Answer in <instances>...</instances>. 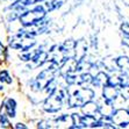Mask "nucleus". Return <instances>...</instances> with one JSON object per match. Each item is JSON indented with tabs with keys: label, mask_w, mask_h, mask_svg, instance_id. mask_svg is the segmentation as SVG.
Segmentation results:
<instances>
[{
	"label": "nucleus",
	"mask_w": 129,
	"mask_h": 129,
	"mask_svg": "<svg viewBox=\"0 0 129 129\" xmlns=\"http://www.w3.org/2000/svg\"><path fill=\"white\" fill-rule=\"evenodd\" d=\"M111 120L120 128H126L129 124V111L123 108H115L111 115Z\"/></svg>",
	"instance_id": "obj_7"
},
{
	"label": "nucleus",
	"mask_w": 129,
	"mask_h": 129,
	"mask_svg": "<svg viewBox=\"0 0 129 129\" xmlns=\"http://www.w3.org/2000/svg\"><path fill=\"white\" fill-rule=\"evenodd\" d=\"M108 80H109V77L106 72H98L94 77H92V81L91 84L95 87H102L105 86L106 84H108Z\"/></svg>",
	"instance_id": "obj_13"
},
{
	"label": "nucleus",
	"mask_w": 129,
	"mask_h": 129,
	"mask_svg": "<svg viewBox=\"0 0 129 129\" xmlns=\"http://www.w3.org/2000/svg\"><path fill=\"white\" fill-rule=\"evenodd\" d=\"M7 57V50L6 47L3 44V42L0 41V62H4Z\"/></svg>",
	"instance_id": "obj_20"
},
{
	"label": "nucleus",
	"mask_w": 129,
	"mask_h": 129,
	"mask_svg": "<svg viewBox=\"0 0 129 129\" xmlns=\"http://www.w3.org/2000/svg\"><path fill=\"white\" fill-rule=\"evenodd\" d=\"M122 44L129 48V36H124V39L122 40Z\"/></svg>",
	"instance_id": "obj_25"
},
{
	"label": "nucleus",
	"mask_w": 129,
	"mask_h": 129,
	"mask_svg": "<svg viewBox=\"0 0 129 129\" xmlns=\"http://www.w3.org/2000/svg\"><path fill=\"white\" fill-rule=\"evenodd\" d=\"M68 96V92L65 90H56L49 93V96L45 99L43 104V108L48 113H57L62 108L63 101Z\"/></svg>",
	"instance_id": "obj_5"
},
{
	"label": "nucleus",
	"mask_w": 129,
	"mask_h": 129,
	"mask_svg": "<svg viewBox=\"0 0 129 129\" xmlns=\"http://www.w3.org/2000/svg\"><path fill=\"white\" fill-rule=\"evenodd\" d=\"M14 128H16V129H27L28 127L22 122H18V123H15L14 124Z\"/></svg>",
	"instance_id": "obj_24"
},
{
	"label": "nucleus",
	"mask_w": 129,
	"mask_h": 129,
	"mask_svg": "<svg viewBox=\"0 0 129 129\" xmlns=\"http://www.w3.org/2000/svg\"><path fill=\"white\" fill-rule=\"evenodd\" d=\"M120 30L124 36H129V23L128 22H123V23L121 24Z\"/></svg>",
	"instance_id": "obj_21"
},
{
	"label": "nucleus",
	"mask_w": 129,
	"mask_h": 129,
	"mask_svg": "<svg viewBox=\"0 0 129 129\" xmlns=\"http://www.w3.org/2000/svg\"><path fill=\"white\" fill-rule=\"evenodd\" d=\"M37 128H51L49 121H41L37 123Z\"/></svg>",
	"instance_id": "obj_23"
},
{
	"label": "nucleus",
	"mask_w": 129,
	"mask_h": 129,
	"mask_svg": "<svg viewBox=\"0 0 129 129\" xmlns=\"http://www.w3.org/2000/svg\"><path fill=\"white\" fill-rule=\"evenodd\" d=\"M0 91H4V84L0 83Z\"/></svg>",
	"instance_id": "obj_26"
},
{
	"label": "nucleus",
	"mask_w": 129,
	"mask_h": 129,
	"mask_svg": "<svg viewBox=\"0 0 129 129\" xmlns=\"http://www.w3.org/2000/svg\"><path fill=\"white\" fill-rule=\"evenodd\" d=\"M0 83L1 84H7V85H11L13 83V77L11 76L8 70L6 69L0 70Z\"/></svg>",
	"instance_id": "obj_17"
},
{
	"label": "nucleus",
	"mask_w": 129,
	"mask_h": 129,
	"mask_svg": "<svg viewBox=\"0 0 129 129\" xmlns=\"http://www.w3.org/2000/svg\"><path fill=\"white\" fill-rule=\"evenodd\" d=\"M0 127H3V128H9V127H12L8 115L3 111H0Z\"/></svg>",
	"instance_id": "obj_18"
},
{
	"label": "nucleus",
	"mask_w": 129,
	"mask_h": 129,
	"mask_svg": "<svg viewBox=\"0 0 129 129\" xmlns=\"http://www.w3.org/2000/svg\"><path fill=\"white\" fill-rule=\"evenodd\" d=\"M49 20H45L44 19H42V20H40L39 22H36V23H34L33 26H30V27H27L26 28V30H27L28 33L30 34L31 36H34V37H36V36L41 35V34L45 33L47 30H48V27H49Z\"/></svg>",
	"instance_id": "obj_8"
},
{
	"label": "nucleus",
	"mask_w": 129,
	"mask_h": 129,
	"mask_svg": "<svg viewBox=\"0 0 129 129\" xmlns=\"http://www.w3.org/2000/svg\"><path fill=\"white\" fill-rule=\"evenodd\" d=\"M104 65L109 71H116V70H119L117 64H116V59H105L104 60Z\"/></svg>",
	"instance_id": "obj_19"
},
{
	"label": "nucleus",
	"mask_w": 129,
	"mask_h": 129,
	"mask_svg": "<svg viewBox=\"0 0 129 129\" xmlns=\"http://www.w3.org/2000/svg\"><path fill=\"white\" fill-rule=\"evenodd\" d=\"M102 88H104L102 90V96H104V100H106V101L114 102L120 94L119 87L112 84H106L105 86H102Z\"/></svg>",
	"instance_id": "obj_9"
},
{
	"label": "nucleus",
	"mask_w": 129,
	"mask_h": 129,
	"mask_svg": "<svg viewBox=\"0 0 129 129\" xmlns=\"http://www.w3.org/2000/svg\"><path fill=\"white\" fill-rule=\"evenodd\" d=\"M81 112L84 115H92V116H95L96 114H99V105L94 102L93 100H90V101H86L84 105L80 106Z\"/></svg>",
	"instance_id": "obj_12"
},
{
	"label": "nucleus",
	"mask_w": 129,
	"mask_h": 129,
	"mask_svg": "<svg viewBox=\"0 0 129 129\" xmlns=\"http://www.w3.org/2000/svg\"><path fill=\"white\" fill-rule=\"evenodd\" d=\"M64 0H50V1H47V3L43 5L47 9V12H52V11H56V9L60 8L63 6Z\"/></svg>",
	"instance_id": "obj_14"
},
{
	"label": "nucleus",
	"mask_w": 129,
	"mask_h": 129,
	"mask_svg": "<svg viewBox=\"0 0 129 129\" xmlns=\"http://www.w3.org/2000/svg\"><path fill=\"white\" fill-rule=\"evenodd\" d=\"M41 1H43V0H14L12 5L8 6V9H14L16 12L21 13L26 8L34 6V5H37Z\"/></svg>",
	"instance_id": "obj_10"
},
{
	"label": "nucleus",
	"mask_w": 129,
	"mask_h": 129,
	"mask_svg": "<svg viewBox=\"0 0 129 129\" xmlns=\"http://www.w3.org/2000/svg\"><path fill=\"white\" fill-rule=\"evenodd\" d=\"M35 45H36L35 37L30 35L26 30V28L23 27L21 29H19L8 41L9 48L13 49V50L21 51V52L31 50Z\"/></svg>",
	"instance_id": "obj_1"
},
{
	"label": "nucleus",
	"mask_w": 129,
	"mask_h": 129,
	"mask_svg": "<svg viewBox=\"0 0 129 129\" xmlns=\"http://www.w3.org/2000/svg\"><path fill=\"white\" fill-rule=\"evenodd\" d=\"M91 81H92V76L90 73H80L79 76H77V78H76V85H87V84H91Z\"/></svg>",
	"instance_id": "obj_15"
},
{
	"label": "nucleus",
	"mask_w": 129,
	"mask_h": 129,
	"mask_svg": "<svg viewBox=\"0 0 129 129\" xmlns=\"http://www.w3.org/2000/svg\"><path fill=\"white\" fill-rule=\"evenodd\" d=\"M119 91L121 92L122 96H124V99H129V85L123 87H119Z\"/></svg>",
	"instance_id": "obj_22"
},
{
	"label": "nucleus",
	"mask_w": 129,
	"mask_h": 129,
	"mask_svg": "<svg viewBox=\"0 0 129 129\" xmlns=\"http://www.w3.org/2000/svg\"><path fill=\"white\" fill-rule=\"evenodd\" d=\"M47 13L48 12L43 5H34L33 8L28 7L24 11H22L21 14L19 15L18 21L23 28H27L44 19L47 16Z\"/></svg>",
	"instance_id": "obj_3"
},
{
	"label": "nucleus",
	"mask_w": 129,
	"mask_h": 129,
	"mask_svg": "<svg viewBox=\"0 0 129 129\" xmlns=\"http://www.w3.org/2000/svg\"><path fill=\"white\" fill-rule=\"evenodd\" d=\"M116 64H117V68L121 71H124V72L129 71V57L120 56L119 58H116Z\"/></svg>",
	"instance_id": "obj_16"
},
{
	"label": "nucleus",
	"mask_w": 129,
	"mask_h": 129,
	"mask_svg": "<svg viewBox=\"0 0 129 129\" xmlns=\"http://www.w3.org/2000/svg\"><path fill=\"white\" fill-rule=\"evenodd\" d=\"M3 108L5 113L8 115L9 119H14L16 116V109H18V102L14 98H6L3 102Z\"/></svg>",
	"instance_id": "obj_11"
},
{
	"label": "nucleus",
	"mask_w": 129,
	"mask_h": 129,
	"mask_svg": "<svg viewBox=\"0 0 129 129\" xmlns=\"http://www.w3.org/2000/svg\"><path fill=\"white\" fill-rule=\"evenodd\" d=\"M58 72V66L55 64H51L48 69H44L40 72L34 79L28 81L30 90L39 92L45 88V86L55 79V75Z\"/></svg>",
	"instance_id": "obj_4"
},
{
	"label": "nucleus",
	"mask_w": 129,
	"mask_h": 129,
	"mask_svg": "<svg viewBox=\"0 0 129 129\" xmlns=\"http://www.w3.org/2000/svg\"><path fill=\"white\" fill-rule=\"evenodd\" d=\"M49 59V55L47 51L42 50L41 48L35 49L33 57L30 58L29 62H27V69L28 70H35L39 69L43 64H45Z\"/></svg>",
	"instance_id": "obj_6"
},
{
	"label": "nucleus",
	"mask_w": 129,
	"mask_h": 129,
	"mask_svg": "<svg viewBox=\"0 0 129 129\" xmlns=\"http://www.w3.org/2000/svg\"><path fill=\"white\" fill-rule=\"evenodd\" d=\"M68 92V96H66V102L70 108H76L80 107L81 105H84L86 101L93 100L95 96V92L93 88L91 87H79V88H69L66 90Z\"/></svg>",
	"instance_id": "obj_2"
},
{
	"label": "nucleus",
	"mask_w": 129,
	"mask_h": 129,
	"mask_svg": "<svg viewBox=\"0 0 129 129\" xmlns=\"http://www.w3.org/2000/svg\"><path fill=\"white\" fill-rule=\"evenodd\" d=\"M127 109H128V111H129V107H128V108H127Z\"/></svg>",
	"instance_id": "obj_27"
}]
</instances>
